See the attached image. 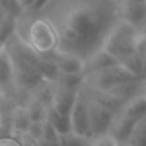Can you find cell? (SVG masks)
Returning a JSON list of instances; mask_svg holds the SVG:
<instances>
[{
	"instance_id": "obj_7",
	"label": "cell",
	"mask_w": 146,
	"mask_h": 146,
	"mask_svg": "<svg viewBox=\"0 0 146 146\" xmlns=\"http://www.w3.org/2000/svg\"><path fill=\"white\" fill-rule=\"evenodd\" d=\"M50 56L55 63L59 74L85 76L86 63L82 56L63 50L54 51L53 54H50Z\"/></svg>"
},
{
	"instance_id": "obj_13",
	"label": "cell",
	"mask_w": 146,
	"mask_h": 146,
	"mask_svg": "<svg viewBox=\"0 0 146 146\" xmlns=\"http://www.w3.org/2000/svg\"><path fill=\"white\" fill-rule=\"evenodd\" d=\"M31 126V121L28 118L27 110L25 106L18 105L12 111V131L15 136H22L27 133ZM14 136V137H15Z\"/></svg>"
},
{
	"instance_id": "obj_19",
	"label": "cell",
	"mask_w": 146,
	"mask_h": 146,
	"mask_svg": "<svg viewBox=\"0 0 146 146\" xmlns=\"http://www.w3.org/2000/svg\"><path fill=\"white\" fill-rule=\"evenodd\" d=\"M17 5L21 8L22 10H28V9H33L36 4V0H15Z\"/></svg>"
},
{
	"instance_id": "obj_11",
	"label": "cell",
	"mask_w": 146,
	"mask_h": 146,
	"mask_svg": "<svg viewBox=\"0 0 146 146\" xmlns=\"http://www.w3.org/2000/svg\"><path fill=\"white\" fill-rule=\"evenodd\" d=\"M85 63H86V73H96V72H100L104 71V69L109 68L111 66H115L118 64L119 62L115 60L114 58H111L109 54H106L105 51H103L101 49L96 50L95 53H92L88 58L85 59Z\"/></svg>"
},
{
	"instance_id": "obj_20",
	"label": "cell",
	"mask_w": 146,
	"mask_h": 146,
	"mask_svg": "<svg viewBox=\"0 0 146 146\" xmlns=\"http://www.w3.org/2000/svg\"><path fill=\"white\" fill-rule=\"evenodd\" d=\"M50 1L51 0H36V4H35L33 10H41L42 8H45Z\"/></svg>"
},
{
	"instance_id": "obj_8",
	"label": "cell",
	"mask_w": 146,
	"mask_h": 146,
	"mask_svg": "<svg viewBox=\"0 0 146 146\" xmlns=\"http://www.w3.org/2000/svg\"><path fill=\"white\" fill-rule=\"evenodd\" d=\"M77 91L55 85L51 90L50 100H49V110H51L53 113L58 114L60 117L68 118L69 111H71L73 103H74Z\"/></svg>"
},
{
	"instance_id": "obj_1",
	"label": "cell",
	"mask_w": 146,
	"mask_h": 146,
	"mask_svg": "<svg viewBox=\"0 0 146 146\" xmlns=\"http://www.w3.org/2000/svg\"><path fill=\"white\" fill-rule=\"evenodd\" d=\"M59 46L66 44L68 53L81 56V50L91 49L99 44L101 46L106 32V15L92 4L74 5L56 27ZM99 46V48H100Z\"/></svg>"
},
{
	"instance_id": "obj_22",
	"label": "cell",
	"mask_w": 146,
	"mask_h": 146,
	"mask_svg": "<svg viewBox=\"0 0 146 146\" xmlns=\"http://www.w3.org/2000/svg\"><path fill=\"white\" fill-rule=\"evenodd\" d=\"M119 146H126V145H119Z\"/></svg>"
},
{
	"instance_id": "obj_10",
	"label": "cell",
	"mask_w": 146,
	"mask_h": 146,
	"mask_svg": "<svg viewBox=\"0 0 146 146\" xmlns=\"http://www.w3.org/2000/svg\"><path fill=\"white\" fill-rule=\"evenodd\" d=\"M119 17H121L119 21H123L127 25L139 30L146 17V4L123 1L119 7Z\"/></svg>"
},
{
	"instance_id": "obj_4",
	"label": "cell",
	"mask_w": 146,
	"mask_h": 146,
	"mask_svg": "<svg viewBox=\"0 0 146 146\" xmlns=\"http://www.w3.org/2000/svg\"><path fill=\"white\" fill-rule=\"evenodd\" d=\"M87 118L90 136L91 139H94V137L108 133L115 118V113L105 103L98 99H90L87 100Z\"/></svg>"
},
{
	"instance_id": "obj_3",
	"label": "cell",
	"mask_w": 146,
	"mask_h": 146,
	"mask_svg": "<svg viewBox=\"0 0 146 146\" xmlns=\"http://www.w3.org/2000/svg\"><path fill=\"white\" fill-rule=\"evenodd\" d=\"M27 45L37 55L46 56L59 49V36L54 23L46 18L35 19L27 30Z\"/></svg>"
},
{
	"instance_id": "obj_18",
	"label": "cell",
	"mask_w": 146,
	"mask_h": 146,
	"mask_svg": "<svg viewBox=\"0 0 146 146\" xmlns=\"http://www.w3.org/2000/svg\"><path fill=\"white\" fill-rule=\"evenodd\" d=\"M0 146H22L19 140L14 136L0 137Z\"/></svg>"
},
{
	"instance_id": "obj_15",
	"label": "cell",
	"mask_w": 146,
	"mask_h": 146,
	"mask_svg": "<svg viewBox=\"0 0 146 146\" xmlns=\"http://www.w3.org/2000/svg\"><path fill=\"white\" fill-rule=\"evenodd\" d=\"M126 146H146V117L139 119L135 123L128 139H127Z\"/></svg>"
},
{
	"instance_id": "obj_12",
	"label": "cell",
	"mask_w": 146,
	"mask_h": 146,
	"mask_svg": "<svg viewBox=\"0 0 146 146\" xmlns=\"http://www.w3.org/2000/svg\"><path fill=\"white\" fill-rule=\"evenodd\" d=\"M119 115L133 119V121H139V119L146 117V100L144 94L136 95L132 99L127 100L126 105L123 106Z\"/></svg>"
},
{
	"instance_id": "obj_14",
	"label": "cell",
	"mask_w": 146,
	"mask_h": 146,
	"mask_svg": "<svg viewBox=\"0 0 146 146\" xmlns=\"http://www.w3.org/2000/svg\"><path fill=\"white\" fill-rule=\"evenodd\" d=\"M27 110L28 118L31 123H42L48 119L49 106L37 98H32L27 106H25Z\"/></svg>"
},
{
	"instance_id": "obj_21",
	"label": "cell",
	"mask_w": 146,
	"mask_h": 146,
	"mask_svg": "<svg viewBox=\"0 0 146 146\" xmlns=\"http://www.w3.org/2000/svg\"><path fill=\"white\" fill-rule=\"evenodd\" d=\"M123 1H128V3H145L146 0H123Z\"/></svg>"
},
{
	"instance_id": "obj_6",
	"label": "cell",
	"mask_w": 146,
	"mask_h": 146,
	"mask_svg": "<svg viewBox=\"0 0 146 146\" xmlns=\"http://www.w3.org/2000/svg\"><path fill=\"white\" fill-rule=\"evenodd\" d=\"M90 76L94 80V85L103 91H106L117 85H121V83L140 80L135 74H132L126 67L122 66L121 63L109 67V68L104 69V71L91 73Z\"/></svg>"
},
{
	"instance_id": "obj_2",
	"label": "cell",
	"mask_w": 146,
	"mask_h": 146,
	"mask_svg": "<svg viewBox=\"0 0 146 146\" xmlns=\"http://www.w3.org/2000/svg\"><path fill=\"white\" fill-rule=\"evenodd\" d=\"M140 31L135 27L127 25L123 21H118L106 32L100 49L115 60L121 62L127 56L135 54V41Z\"/></svg>"
},
{
	"instance_id": "obj_16",
	"label": "cell",
	"mask_w": 146,
	"mask_h": 146,
	"mask_svg": "<svg viewBox=\"0 0 146 146\" xmlns=\"http://www.w3.org/2000/svg\"><path fill=\"white\" fill-rule=\"evenodd\" d=\"M88 142L90 140L82 139V137H78L68 132L64 135H59L58 146H88Z\"/></svg>"
},
{
	"instance_id": "obj_5",
	"label": "cell",
	"mask_w": 146,
	"mask_h": 146,
	"mask_svg": "<svg viewBox=\"0 0 146 146\" xmlns=\"http://www.w3.org/2000/svg\"><path fill=\"white\" fill-rule=\"evenodd\" d=\"M68 124L71 133L82 139L91 140L87 118V99L82 94L81 88L76 94L74 103L68 115Z\"/></svg>"
},
{
	"instance_id": "obj_9",
	"label": "cell",
	"mask_w": 146,
	"mask_h": 146,
	"mask_svg": "<svg viewBox=\"0 0 146 146\" xmlns=\"http://www.w3.org/2000/svg\"><path fill=\"white\" fill-rule=\"evenodd\" d=\"M15 81V69L7 42L0 44V90L5 91Z\"/></svg>"
},
{
	"instance_id": "obj_17",
	"label": "cell",
	"mask_w": 146,
	"mask_h": 146,
	"mask_svg": "<svg viewBox=\"0 0 146 146\" xmlns=\"http://www.w3.org/2000/svg\"><path fill=\"white\" fill-rule=\"evenodd\" d=\"M88 146H119V144L110 136V135H101L90 140Z\"/></svg>"
}]
</instances>
